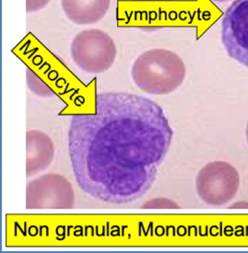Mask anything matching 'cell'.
Listing matches in <instances>:
<instances>
[{"label":"cell","instance_id":"obj_1","mask_svg":"<svg viewBox=\"0 0 248 253\" xmlns=\"http://www.w3.org/2000/svg\"><path fill=\"white\" fill-rule=\"evenodd\" d=\"M174 132L163 110L129 93L98 94L94 114H75L68 132L74 177L97 200L125 205L151 188Z\"/></svg>","mask_w":248,"mask_h":253},{"label":"cell","instance_id":"obj_8","mask_svg":"<svg viewBox=\"0 0 248 253\" xmlns=\"http://www.w3.org/2000/svg\"><path fill=\"white\" fill-rule=\"evenodd\" d=\"M111 0H61L67 19L78 25L94 24L107 13Z\"/></svg>","mask_w":248,"mask_h":253},{"label":"cell","instance_id":"obj_10","mask_svg":"<svg viewBox=\"0 0 248 253\" xmlns=\"http://www.w3.org/2000/svg\"><path fill=\"white\" fill-rule=\"evenodd\" d=\"M50 0H26L27 12H36L48 5Z\"/></svg>","mask_w":248,"mask_h":253},{"label":"cell","instance_id":"obj_12","mask_svg":"<svg viewBox=\"0 0 248 253\" xmlns=\"http://www.w3.org/2000/svg\"><path fill=\"white\" fill-rule=\"evenodd\" d=\"M247 138H248V126H247Z\"/></svg>","mask_w":248,"mask_h":253},{"label":"cell","instance_id":"obj_5","mask_svg":"<svg viewBox=\"0 0 248 253\" xmlns=\"http://www.w3.org/2000/svg\"><path fill=\"white\" fill-rule=\"evenodd\" d=\"M74 204L73 187L59 174H46L28 183L27 209H67Z\"/></svg>","mask_w":248,"mask_h":253},{"label":"cell","instance_id":"obj_4","mask_svg":"<svg viewBox=\"0 0 248 253\" xmlns=\"http://www.w3.org/2000/svg\"><path fill=\"white\" fill-rule=\"evenodd\" d=\"M240 177L235 167L224 161H213L203 167L197 176L196 189L199 198L212 207H221L235 198Z\"/></svg>","mask_w":248,"mask_h":253},{"label":"cell","instance_id":"obj_2","mask_svg":"<svg viewBox=\"0 0 248 253\" xmlns=\"http://www.w3.org/2000/svg\"><path fill=\"white\" fill-rule=\"evenodd\" d=\"M187 69L181 57L166 49L141 53L131 67L136 86L149 95H168L181 86Z\"/></svg>","mask_w":248,"mask_h":253},{"label":"cell","instance_id":"obj_6","mask_svg":"<svg viewBox=\"0 0 248 253\" xmlns=\"http://www.w3.org/2000/svg\"><path fill=\"white\" fill-rule=\"evenodd\" d=\"M221 41L229 56L248 67V0H235L226 9Z\"/></svg>","mask_w":248,"mask_h":253},{"label":"cell","instance_id":"obj_11","mask_svg":"<svg viewBox=\"0 0 248 253\" xmlns=\"http://www.w3.org/2000/svg\"><path fill=\"white\" fill-rule=\"evenodd\" d=\"M211 1L216 2V3H222V2H227V1H230V0H211Z\"/></svg>","mask_w":248,"mask_h":253},{"label":"cell","instance_id":"obj_7","mask_svg":"<svg viewBox=\"0 0 248 253\" xmlns=\"http://www.w3.org/2000/svg\"><path fill=\"white\" fill-rule=\"evenodd\" d=\"M54 159V146L51 137L39 130L26 133V174L34 176L47 169Z\"/></svg>","mask_w":248,"mask_h":253},{"label":"cell","instance_id":"obj_9","mask_svg":"<svg viewBox=\"0 0 248 253\" xmlns=\"http://www.w3.org/2000/svg\"><path fill=\"white\" fill-rule=\"evenodd\" d=\"M143 207L144 208H178L179 207L173 201L164 199V198H159V199L148 201L146 204L143 205Z\"/></svg>","mask_w":248,"mask_h":253},{"label":"cell","instance_id":"obj_3","mask_svg":"<svg viewBox=\"0 0 248 253\" xmlns=\"http://www.w3.org/2000/svg\"><path fill=\"white\" fill-rule=\"evenodd\" d=\"M70 53L74 63L81 70L101 74L114 65L117 50L109 34L98 29H89L74 37Z\"/></svg>","mask_w":248,"mask_h":253}]
</instances>
